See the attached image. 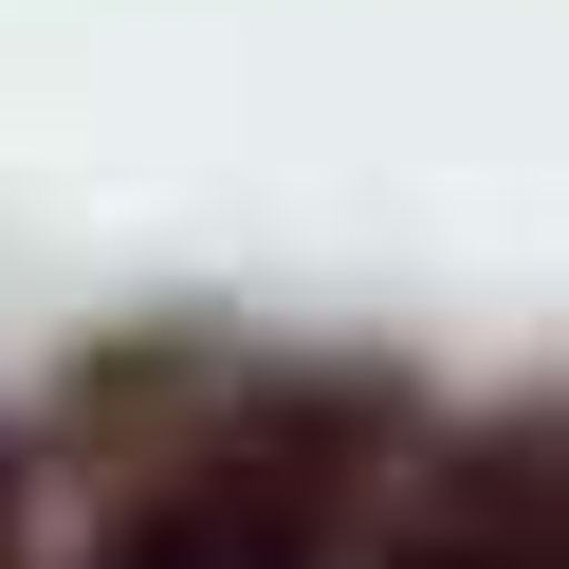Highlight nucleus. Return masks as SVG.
Listing matches in <instances>:
<instances>
[{
	"label": "nucleus",
	"mask_w": 569,
	"mask_h": 569,
	"mask_svg": "<svg viewBox=\"0 0 569 569\" xmlns=\"http://www.w3.org/2000/svg\"><path fill=\"white\" fill-rule=\"evenodd\" d=\"M19 496H38V422H0V569H19Z\"/></svg>",
	"instance_id": "7ed1b4c3"
},
{
	"label": "nucleus",
	"mask_w": 569,
	"mask_h": 569,
	"mask_svg": "<svg viewBox=\"0 0 569 569\" xmlns=\"http://www.w3.org/2000/svg\"><path fill=\"white\" fill-rule=\"evenodd\" d=\"M386 441H405V386L386 368H258L202 405V441L166 478L111 496L92 569H349Z\"/></svg>",
	"instance_id": "f257e3e1"
},
{
	"label": "nucleus",
	"mask_w": 569,
	"mask_h": 569,
	"mask_svg": "<svg viewBox=\"0 0 569 569\" xmlns=\"http://www.w3.org/2000/svg\"><path fill=\"white\" fill-rule=\"evenodd\" d=\"M349 569H569V441H551V405H496L459 441H422L386 478V515H349Z\"/></svg>",
	"instance_id": "f03ea898"
}]
</instances>
